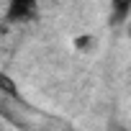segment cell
Masks as SVG:
<instances>
[{"mask_svg":"<svg viewBox=\"0 0 131 131\" xmlns=\"http://www.w3.org/2000/svg\"><path fill=\"white\" fill-rule=\"evenodd\" d=\"M34 13H36V3H31V0H13L5 10V21H10V23L31 21Z\"/></svg>","mask_w":131,"mask_h":131,"instance_id":"obj_1","label":"cell"},{"mask_svg":"<svg viewBox=\"0 0 131 131\" xmlns=\"http://www.w3.org/2000/svg\"><path fill=\"white\" fill-rule=\"evenodd\" d=\"M0 126H3V123H0Z\"/></svg>","mask_w":131,"mask_h":131,"instance_id":"obj_2","label":"cell"}]
</instances>
